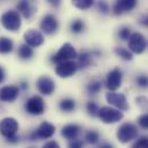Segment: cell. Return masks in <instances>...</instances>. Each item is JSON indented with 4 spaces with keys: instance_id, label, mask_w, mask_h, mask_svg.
Segmentation results:
<instances>
[{
    "instance_id": "cell-39",
    "label": "cell",
    "mask_w": 148,
    "mask_h": 148,
    "mask_svg": "<svg viewBox=\"0 0 148 148\" xmlns=\"http://www.w3.org/2000/svg\"><path fill=\"white\" fill-rule=\"evenodd\" d=\"M140 22H141V24H144V25H147V27H148V16H147V17H145V18H143Z\"/></svg>"
},
{
    "instance_id": "cell-8",
    "label": "cell",
    "mask_w": 148,
    "mask_h": 148,
    "mask_svg": "<svg viewBox=\"0 0 148 148\" xmlns=\"http://www.w3.org/2000/svg\"><path fill=\"white\" fill-rule=\"evenodd\" d=\"M25 110L31 115H41L45 111V102L41 97L34 95L25 103Z\"/></svg>"
},
{
    "instance_id": "cell-17",
    "label": "cell",
    "mask_w": 148,
    "mask_h": 148,
    "mask_svg": "<svg viewBox=\"0 0 148 148\" xmlns=\"http://www.w3.org/2000/svg\"><path fill=\"white\" fill-rule=\"evenodd\" d=\"M79 132H80V127L77 124H67L63 126L61 133L66 139L75 140V139H77Z\"/></svg>"
},
{
    "instance_id": "cell-14",
    "label": "cell",
    "mask_w": 148,
    "mask_h": 148,
    "mask_svg": "<svg viewBox=\"0 0 148 148\" xmlns=\"http://www.w3.org/2000/svg\"><path fill=\"white\" fill-rule=\"evenodd\" d=\"M38 91L44 95H51L55 90V84L52 78L47 76H42L37 80Z\"/></svg>"
},
{
    "instance_id": "cell-21",
    "label": "cell",
    "mask_w": 148,
    "mask_h": 148,
    "mask_svg": "<svg viewBox=\"0 0 148 148\" xmlns=\"http://www.w3.org/2000/svg\"><path fill=\"white\" fill-rule=\"evenodd\" d=\"M18 55L21 59L23 60H28V59H31L32 55H34V51L32 48L29 46V45H21L20 48H18Z\"/></svg>"
},
{
    "instance_id": "cell-1",
    "label": "cell",
    "mask_w": 148,
    "mask_h": 148,
    "mask_svg": "<svg viewBox=\"0 0 148 148\" xmlns=\"http://www.w3.org/2000/svg\"><path fill=\"white\" fill-rule=\"evenodd\" d=\"M77 58V52L74 48V46L70 42H66L61 46V48L51 58V61L53 63H61L66 61H73Z\"/></svg>"
},
{
    "instance_id": "cell-24",
    "label": "cell",
    "mask_w": 148,
    "mask_h": 148,
    "mask_svg": "<svg viewBox=\"0 0 148 148\" xmlns=\"http://www.w3.org/2000/svg\"><path fill=\"white\" fill-rule=\"evenodd\" d=\"M73 5L78 9H88L90 7H92L94 0H71Z\"/></svg>"
},
{
    "instance_id": "cell-32",
    "label": "cell",
    "mask_w": 148,
    "mask_h": 148,
    "mask_svg": "<svg viewBox=\"0 0 148 148\" xmlns=\"http://www.w3.org/2000/svg\"><path fill=\"white\" fill-rule=\"evenodd\" d=\"M138 124H139L140 127L148 130V112L141 115V116L138 118Z\"/></svg>"
},
{
    "instance_id": "cell-22",
    "label": "cell",
    "mask_w": 148,
    "mask_h": 148,
    "mask_svg": "<svg viewBox=\"0 0 148 148\" xmlns=\"http://www.w3.org/2000/svg\"><path fill=\"white\" fill-rule=\"evenodd\" d=\"M59 107L62 111L70 112V111H73L76 108V102L73 99H63V100L60 101Z\"/></svg>"
},
{
    "instance_id": "cell-5",
    "label": "cell",
    "mask_w": 148,
    "mask_h": 148,
    "mask_svg": "<svg viewBox=\"0 0 148 148\" xmlns=\"http://www.w3.org/2000/svg\"><path fill=\"white\" fill-rule=\"evenodd\" d=\"M98 116L101 119V122L106 124H114V123L119 122L123 118V112L118 109L110 108V107H102L101 109H99Z\"/></svg>"
},
{
    "instance_id": "cell-19",
    "label": "cell",
    "mask_w": 148,
    "mask_h": 148,
    "mask_svg": "<svg viewBox=\"0 0 148 148\" xmlns=\"http://www.w3.org/2000/svg\"><path fill=\"white\" fill-rule=\"evenodd\" d=\"M91 54L88 52H82L79 55H77V67L83 69L91 64Z\"/></svg>"
},
{
    "instance_id": "cell-40",
    "label": "cell",
    "mask_w": 148,
    "mask_h": 148,
    "mask_svg": "<svg viewBox=\"0 0 148 148\" xmlns=\"http://www.w3.org/2000/svg\"><path fill=\"white\" fill-rule=\"evenodd\" d=\"M100 148H114V147L111 146L110 144H103V145H102Z\"/></svg>"
},
{
    "instance_id": "cell-13",
    "label": "cell",
    "mask_w": 148,
    "mask_h": 148,
    "mask_svg": "<svg viewBox=\"0 0 148 148\" xmlns=\"http://www.w3.org/2000/svg\"><path fill=\"white\" fill-rule=\"evenodd\" d=\"M24 40H25L27 45H29L30 47H39L40 45L44 44V36L40 31L35 30V29H30V30L25 31Z\"/></svg>"
},
{
    "instance_id": "cell-37",
    "label": "cell",
    "mask_w": 148,
    "mask_h": 148,
    "mask_svg": "<svg viewBox=\"0 0 148 148\" xmlns=\"http://www.w3.org/2000/svg\"><path fill=\"white\" fill-rule=\"evenodd\" d=\"M52 6H54V7H58V6H60V3H61V1L62 0H47Z\"/></svg>"
},
{
    "instance_id": "cell-26",
    "label": "cell",
    "mask_w": 148,
    "mask_h": 148,
    "mask_svg": "<svg viewBox=\"0 0 148 148\" xmlns=\"http://www.w3.org/2000/svg\"><path fill=\"white\" fill-rule=\"evenodd\" d=\"M85 139H86V141L88 143V144H91V145H95L98 141H99V139H100V136H99V133L97 132V131H88L87 133H86V136H85Z\"/></svg>"
},
{
    "instance_id": "cell-34",
    "label": "cell",
    "mask_w": 148,
    "mask_h": 148,
    "mask_svg": "<svg viewBox=\"0 0 148 148\" xmlns=\"http://www.w3.org/2000/svg\"><path fill=\"white\" fill-rule=\"evenodd\" d=\"M98 9H99L100 12H102L103 14H107V13L109 12V6H108V3H107L106 1L100 0V1L98 2Z\"/></svg>"
},
{
    "instance_id": "cell-30",
    "label": "cell",
    "mask_w": 148,
    "mask_h": 148,
    "mask_svg": "<svg viewBox=\"0 0 148 148\" xmlns=\"http://www.w3.org/2000/svg\"><path fill=\"white\" fill-rule=\"evenodd\" d=\"M136 82H137L138 86H140L143 88H147L148 87V76H146V75L138 76L137 79H136Z\"/></svg>"
},
{
    "instance_id": "cell-7",
    "label": "cell",
    "mask_w": 148,
    "mask_h": 148,
    "mask_svg": "<svg viewBox=\"0 0 148 148\" xmlns=\"http://www.w3.org/2000/svg\"><path fill=\"white\" fill-rule=\"evenodd\" d=\"M106 100L108 103L116 107L118 110L126 111L129 110V103L123 93H117V92H109L106 94Z\"/></svg>"
},
{
    "instance_id": "cell-15",
    "label": "cell",
    "mask_w": 148,
    "mask_h": 148,
    "mask_svg": "<svg viewBox=\"0 0 148 148\" xmlns=\"http://www.w3.org/2000/svg\"><path fill=\"white\" fill-rule=\"evenodd\" d=\"M138 0H117L114 5V13L115 15H122L124 13L131 12L136 8Z\"/></svg>"
},
{
    "instance_id": "cell-12",
    "label": "cell",
    "mask_w": 148,
    "mask_h": 148,
    "mask_svg": "<svg viewBox=\"0 0 148 148\" xmlns=\"http://www.w3.org/2000/svg\"><path fill=\"white\" fill-rule=\"evenodd\" d=\"M122 79H123V74L118 68H115L109 71L107 76V87L110 90V92H115L121 87Z\"/></svg>"
},
{
    "instance_id": "cell-38",
    "label": "cell",
    "mask_w": 148,
    "mask_h": 148,
    "mask_svg": "<svg viewBox=\"0 0 148 148\" xmlns=\"http://www.w3.org/2000/svg\"><path fill=\"white\" fill-rule=\"evenodd\" d=\"M3 80H5V71H3V69L0 67V84H1Z\"/></svg>"
},
{
    "instance_id": "cell-35",
    "label": "cell",
    "mask_w": 148,
    "mask_h": 148,
    "mask_svg": "<svg viewBox=\"0 0 148 148\" xmlns=\"http://www.w3.org/2000/svg\"><path fill=\"white\" fill-rule=\"evenodd\" d=\"M69 148H83V141L82 140H71L69 144Z\"/></svg>"
},
{
    "instance_id": "cell-20",
    "label": "cell",
    "mask_w": 148,
    "mask_h": 148,
    "mask_svg": "<svg viewBox=\"0 0 148 148\" xmlns=\"http://www.w3.org/2000/svg\"><path fill=\"white\" fill-rule=\"evenodd\" d=\"M13 51V41L7 37H0V53L8 54Z\"/></svg>"
},
{
    "instance_id": "cell-11",
    "label": "cell",
    "mask_w": 148,
    "mask_h": 148,
    "mask_svg": "<svg viewBox=\"0 0 148 148\" xmlns=\"http://www.w3.org/2000/svg\"><path fill=\"white\" fill-rule=\"evenodd\" d=\"M59 28V22L56 20V17L52 14L45 15L40 22V29L42 32H45L46 35H53Z\"/></svg>"
},
{
    "instance_id": "cell-33",
    "label": "cell",
    "mask_w": 148,
    "mask_h": 148,
    "mask_svg": "<svg viewBox=\"0 0 148 148\" xmlns=\"http://www.w3.org/2000/svg\"><path fill=\"white\" fill-rule=\"evenodd\" d=\"M118 36L122 40H129V38L131 36V31H130V28H122L119 31H118Z\"/></svg>"
},
{
    "instance_id": "cell-27",
    "label": "cell",
    "mask_w": 148,
    "mask_h": 148,
    "mask_svg": "<svg viewBox=\"0 0 148 148\" xmlns=\"http://www.w3.org/2000/svg\"><path fill=\"white\" fill-rule=\"evenodd\" d=\"M84 28H85V24L82 20H75L70 25V30L74 34H80L84 30Z\"/></svg>"
},
{
    "instance_id": "cell-2",
    "label": "cell",
    "mask_w": 148,
    "mask_h": 148,
    "mask_svg": "<svg viewBox=\"0 0 148 148\" xmlns=\"http://www.w3.org/2000/svg\"><path fill=\"white\" fill-rule=\"evenodd\" d=\"M1 24L8 31H16L20 29L22 21L18 12L16 10H7L1 16Z\"/></svg>"
},
{
    "instance_id": "cell-3",
    "label": "cell",
    "mask_w": 148,
    "mask_h": 148,
    "mask_svg": "<svg viewBox=\"0 0 148 148\" xmlns=\"http://www.w3.org/2000/svg\"><path fill=\"white\" fill-rule=\"evenodd\" d=\"M137 136H138V129L132 123H124L117 130V139L122 144H126L136 139Z\"/></svg>"
},
{
    "instance_id": "cell-4",
    "label": "cell",
    "mask_w": 148,
    "mask_h": 148,
    "mask_svg": "<svg viewBox=\"0 0 148 148\" xmlns=\"http://www.w3.org/2000/svg\"><path fill=\"white\" fill-rule=\"evenodd\" d=\"M18 131V123L13 117H6L0 122V133L7 139H12L16 137V132Z\"/></svg>"
},
{
    "instance_id": "cell-36",
    "label": "cell",
    "mask_w": 148,
    "mask_h": 148,
    "mask_svg": "<svg viewBox=\"0 0 148 148\" xmlns=\"http://www.w3.org/2000/svg\"><path fill=\"white\" fill-rule=\"evenodd\" d=\"M42 148H60V146H59V144H58L56 141H53V140H52V141L46 143Z\"/></svg>"
},
{
    "instance_id": "cell-6",
    "label": "cell",
    "mask_w": 148,
    "mask_h": 148,
    "mask_svg": "<svg viewBox=\"0 0 148 148\" xmlns=\"http://www.w3.org/2000/svg\"><path fill=\"white\" fill-rule=\"evenodd\" d=\"M129 48L132 53L141 54L147 48V41L140 32H134L129 38Z\"/></svg>"
},
{
    "instance_id": "cell-9",
    "label": "cell",
    "mask_w": 148,
    "mask_h": 148,
    "mask_svg": "<svg viewBox=\"0 0 148 148\" xmlns=\"http://www.w3.org/2000/svg\"><path fill=\"white\" fill-rule=\"evenodd\" d=\"M55 133V126L48 122H42L40 124V126L38 127L34 133H31L30 138L31 140H36V139H48L51 138L53 134Z\"/></svg>"
},
{
    "instance_id": "cell-23",
    "label": "cell",
    "mask_w": 148,
    "mask_h": 148,
    "mask_svg": "<svg viewBox=\"0 0 148 148\" xmlns=\"http://www.w3.org/2000/svg\"><path fill=\"white\" fill-rule=\"evenodd\" d=\"M114 52H115V54H116L117 56L122 58L123 60L131 61V60L133 59L132 53H131L129 49H126V48H123V47H115V48H114Z\"/></svg>"
},
{
    "instance_id": "cell-18",
    "label": "cell",
    "mask_w": 148,
    "mask_h": 148,
    "mask_svg": "<svg viewBox=\"0 0 148 148\" xmlns=\"http://www.w3.org/2000/svg\"><path fill=\"white\" fill-rule=\"evenodd\" d=\"M17 9L18 12L25 17V18H30L34 14V8L31 7V5L27 1V0H22L18 5H17Z\"/></svg>"
},
{
    "instance_id": "cell-16",
    "label": "cell",
    "mask_w": 148,
    "mask_h": 148,
    "mask_svg": "<svg viewBox=\"0 0 148 148\" xmlns=\"http://www.w3.org/2000/svg\"><path fill=\"white\" fill-rule=\"evenodd\" d=\"M20 94V88L17 86H3L0 90V100L3 102H12L14 101Z\"/></svg>"
},
{
    "instance_id": "cell-25",
    "label": "cell",
    "mask_w": 148,
    "mask_h": 148,
    "mask_svg": "<svg viewBox=\"0 0 148 148\" xmlns=\"http://www.w3.org/2000/svg\"><path fill=\"white\" fill-rule=\"evenodd\" d=\"M101 87H102L101 83H100L99 80H94V82H91V83L87 85L86 88H87V92H88L90 94H97V93L100 92Z\"/></svg>"
},
{
    "instance_id": "cell-31",
    "label": "cell",
    "mask_w": 148,
    "mask_h": 148,
    "mask_svg": "<svg viewBox=\"0 0 148 148\" xmlns=\"http://www.w3.org/2000/svg\"><path fill=\"white\" fill-rule=\"evenodd\" d=\"M136 101H137V105L141 109L148 111V98H146V97H139V98L136 99Z\"/></svg>"
},
{
    "instance_id": "cell-29",
    "label": "cell",
    "mask_w": 148,
    "mask_h": 148,
    "mask_svg": "<svg viewBox=\"0 0 148 148\" xmlns=\"http://www.w3.org/2000/svg\"><path fill=\"white\" fill-rule=\"evenodd\" d=\"M131 148H148V137H141L133 144Z\"/></svg>"
},
{
    "instance_id": "cell-10",
    "label": "cell",
    "mask_w": 148,
    "mask_h": 148,
    "mask_svg": "<svg viewBox=\"0 0 148 148\" xmlns=\"http://www.w3.org/2000/svg\"><path fill=\"white\" fill-rule=\"evenodd\" d=\"M78 67L77 63L74 61H66V62H61L58 63L55 67V73L59 77L61 78H69L71 76H74L75 73L77 71Z\"/></svg>"
},
{
    "instance_id": "cell-28",
    "label": "cell",
    "mask_w": 148,
    "mask_h": 148,
    "mask_svg": "<svg viewBox=\"0 0 148 148\" xmlns=\"http://www.w3.org/2000/svg\"><path fill=\"white\" fill-rule=\"evenodd\" d=\"M86 109H87L88 115H91L92 117H95V116L99 115V107H98V105H97L95 102H93V101L87 102V105H86Z\"/></svg>"
}]
</instances>
